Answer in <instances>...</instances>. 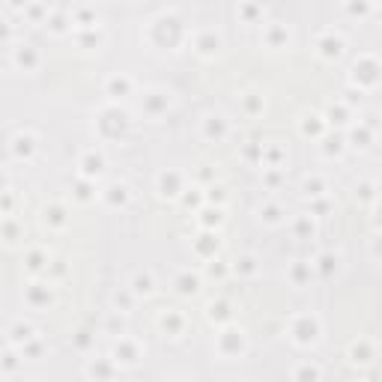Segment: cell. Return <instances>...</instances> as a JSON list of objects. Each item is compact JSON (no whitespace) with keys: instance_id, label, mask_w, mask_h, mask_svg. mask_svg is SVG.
<instances>
[{"instance_id":"3957f363","label":"cell","mask_w":382,"mask_h":382,"mask_svg":"<svg viewBox=\"0 0 382 382\" xmlns=\"http://www.w3.org/2000/svg\"><path fill=\"white\" fill-rule=\"evenodd\" d=\"M18 63H21V66L27 63L33 69V66L39 63V57H36V51H33V48H24V51H18Z\"/></svg>"},{"instance_id":"6da1fadb","label":"cell","mask_w":382,"mask_h":382,"mask_svg":"<svg viewBox=\"0 0 382 382\" xmlns=\"http://www.w3.org/2000/svg\"><path fill=\"white\" fill-rule=\"evenodd\" d=\"M131 290H134L137 296H140V293H144V296H150V293H153L156 287H153V278H150V275H137V278H134V287H131Z\"/></svg>"},{"instance_id":"7a4b0ae2","label":"cell","mask_w":382,"mask_h":382,"mask_svg":"<svg viewBox=\"0 0 382 382\" xmlns=\"http://www.w3.org/2000/svg\"><path fill=\"white\" fill-rule=\"evenodd\" d=\"M341 45H344V42H341L338 36H331V42H325V45L319 42V54H325V57H338V54H341Z\"/></svg>"}]
</instances>
